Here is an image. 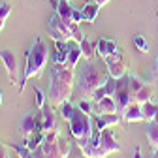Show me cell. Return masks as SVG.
<instances>
[{
    "mask_svg": "<svg viewBox=\"0 0 158 158\" xmlns=\"http://www.w3.org/2000/svg\"><path fill=\"white\" fill-rule=\"evenodd\" d=\"M94 113L96 115H106V113H118L117 111V102L113 96H104L94 102Z\"/></svg>",
    "mask_w": 158,
    "mask_h": 158,
    "instance_id": "obj_14",
    "label": "cell"
},
{
    "mask_svg": "<svg viewBox=\"0 0 158 158\" xmlns=\"http://www.w3.org/2000/svg\"><path fill=\"white\" fill-rule=\"evenodd\" d=\"M68 51L70 42H55V51L51 55L53 64H68Z\"/></svg>",
    "mask_w": 158,
    "mask_h": 158,
    "instance_id": "obj_15",
    "label": "cell"
},
{
    "mask_svg": "<svg viewBox=\"0 0 158 158\" xmlns=\"http://www.w3.org/2000/svg\"><path fill=\"white\" fill-rule=\"evenodd\" d=\"M100 8H102V6H98L94 0H87L85 6L81 8L83 21H87V23H94V21H96V17H98V13H100Z\"/></svg>",
    "mask_w": 158,
    "mask_h": 158,
    "instance_id": "obj_18",
    "label": "cell"
},
{
    "mask_svg": "<svg viewBox=\"0 0 158 158\" xmlns=\"http://www.w3.org/2000/svg\"><path fill=\"white\" fill-rule=\"evenodd\" d=\"M47 32L55 42H77V44H81L85 40L79 25H75L72 19L60 17L56 11L51 15L49 23H47Z\"/></svg>",
    "mask_w": 158,
    "mask_h": 158,
    "instance_id": "obj_4",
    "label": "cell"
},
{
    "mask_svg": "<svg viewBox=\"0 0 158 158\" xmlns=\"http://www.w3.org/2000/svg\"><path fill=\"white\" fill-rule=\"evenodd\" d=\"M121 121H123V115H121V113H106V115H96V118H94V126L102 132V130H107V128H111V126H117Z\"/></svg>",
    "mask_w": 158,
    "mask_h": 158,
    "instance_id": "obj_12",
    "label": "cell"
},
{
    "mask_svg": "<svg viewBox=\"0 0 158 158\" xmlns=\"http://www.w3.org/2000/svg\"><path fill=\"white\" fill-rule=\"evenodd\" d=\"M55 130H60L58 128V118L55 115V107L45 104L40 109V132L49 134V132H55Z\"/></svg>",
    "mask_w": 158,
    "mask_h": 158,
    "instance_id": "obj_11",
    "label": "cell"
},
{
    "mask_svg": "<svg viewBox=\"0 0 158 158\" xmlns=\"http://www.w3.org/2000/svg\"><path fill=\"white\" fill-rule=\"evenodd\" d=\"M121 115H123V121H126V123H141V121H145L143 113H141V106L135 104V102H132Z\"/></svg>",
    "mask_w": 158,
    "mask_h": 158,
    "instance_id": "obj_17",
    "label": "cell"
},
{
    "mask_svg": "<svg viewBox=\"0 0 158 158\" xmlns=\"http://www.w3.org/2000/svg\"><path fill=\"white\" fill-rule=\"evenodd\" d=\"M0 60L4 62V68H6V73H8V81L13 83V85H19V92H23L25 90V85H23V79H19L17 58H15L13 51H10V49H0Z\"/></svg>",
    "mask_w": 158,
    "mask_h": 158,
    "instance_id": "obj_9",
    "label": "cell"
},
{
    "mask_svg": "<svg viewBox=\"0 0 158 158\" xmlns=\"http://www.w3.org/2000/svg\"><path fill=\"white\" fill-rule=\"evenodd\" d=\"M19 132H21V135L25 137H30V135H34L36 132H40L38 130V118H36V115H32V113H27L23 118H21V123H19Z\"/></svg>",
    "mask_w": 158,
    "mask_h": 158,
    "instance_id": "obj_13",
    "label": "cell"
},
{
    "mask_svg": "<svg viewBox=\"0 0 158 158\" xmlns=\"http://www.w3.org/2000/svg\"><path fill=\"white\" fill-rule=\"evenodd\" d=\"M73 77H75V68L70 64H53L51 73H49V104L58 109L64 102L70 100L72 89H73Z\"/></svg>",
    "mask_w": 158,
    "mask_h": 158,
    "instance_id": "obj_1",
    "label": "cell"
},
{
    "mask_svg": "<svg viewBox=\"0 0 158 158\" xmlns=\"http://www.w3.org/2000/svg\"><path fill=\"white\" fill-rule=\"evenodd\" d=\"M132 158H143V156H141V149H139V147H135V151H134V156H132Z\"/></svg>",
    "mask_w": 158,
    "mask_h": 158,
    "instance_id": "obj_33",
    "label": "cell"
},
{
    "mask_svg": "<svg viewBox=\"0 0 158 158\" xmlns=\"http://www.w3.org/2000/svg\"><path fill=\"white\" fill-rule=\"evenodd\" d=\"M113 98H115V102H117V111L118 113H123L132 104V90H130V83H128V75L117 79Z\"/></svg>",
    "mask_w": 158,
    "mask_h": 158,
    "instance_id": "obj_10",
    "label": "cell"
},
{
    "mask_svg": "<svg viewBox=\"0 0 158 158\" xmlns=\"http://www.w3.org/2000/svg\"><path fill=\"white\" fill-rule=\"evenodd\" d=\"M0 106H2V90H0Z\"/></svg>",
    "mask_w": 158,
    "mask_h": 158,
    "instance_id": "obj_38",
    "label": "cell"
},
{
    "mask_svg": "<svg viewBox=\"0 0 158 158\" xmlns=\"http://www.w3.org/2000/svg\"><path fill=\"white\" fill-rule=\"evenodd\" d=\"M40 147H42V151H44V158H68L70 152L73 151L70 141L62 139L60 130H55V132L45 134L44 143Z\"/></svg>",
    "mask_w": 158,
    "mask_h": 158,
    "instance_id": "obj_6",
    "label": "cell"
},
{
    "mask_svg": "<svg viewBox=\"0 0 158 158\" xmlns=\"http://www.w3.org/2000/svg\"><path fill=\"white\" fill-rule=\"evenodd\" d=\"M121 151V143L115 139L113 132L107 128V130H102L100 132V137H98V143L90 149V152L87 154V158H106L113 152H118Z\"/></svg>",
    "mask_w": 158,
    "mask_h": 158,
    "instance_id": "obj_7",
    "label": "cell"
},
{
    "mask_svg": "<svg viewBox=\"0 0 158 158\" xmlns=\"http://www.w3.org/2000/svg\"><path fill=\"white\" fill-rule=\"evenodd\" d=\"M11 13V4L10 2H0V32H2L4 25H6V19Z\"/></svg>",
    "mask_w": 158,
    "mask_h": 158,
    "instance_id": "obj_26",
    "label": "cell"
},
{
    "mask_svg": "<svg viewBox=\"0 0 158 158\" xmlns=\"http://www.w3.org/2000/svg\"><path fill=\"white\" fill-rule=\"evenodd\" d=\"M156 111H158V106H154L152 102H145V104H141V113H143V118H145L147 123L154 118Z\"/></svg>",
    "mask_w": 158,
    "mask_h": 158,
    "instance_id": "obj_24",
    "label": "cell"
},
{
    "mask_svg": "<svg viewBox=\"0 0 158 158\" xmlns=\"http://www.w3.org/2000/svg\"><path fill=\"white\" fill-rule=\"evenodd\" d=\"M70 19H72V21H73L75 25H79V23L83 21V15H81V10H75V8H73V11H72V17H70Z\"/></svg>",
    "mask_w": 158,
    "mask_h": 158,
    "instance_id": "obj_31",
    "label": "cell"
},
{
    "mask_svg": "<svg viewBox=\"0 0 158 158\" xmlns=\"http://www.w3.org/2000/svg\"><path fill=\"white\" fill-rule=\"evenodd\" d=\"M152 100V87L151 85H143L139 90H137L134 96H132V102H135V104H145V102H151Z\"/></svg>",
    "mask_w": 158,
    "mask_h": 158,
    "instance_id": "obj_19",
    "label": "cell"
},
{
    "mask_svg": "<svg viewBox=\"0 0 158 158\" xmlns=\"http://www.w3.org/2000/svg\"><path fill=\"white\" fill-rule=\"evenodd\" d=\"M68 123H70V135L73 137V141H75L77 147L87 143L92 137L94 128H96L92 117L87 115L85 111H81L79 107H75V111H73V115H72V118Z\"/></svg>",
    "mask_w": 158,
    "mask_h": 158,
    "instance_id": "obj_5",
    "label": "cell"
},
{
    "mask_svg": "<svg viewBox=\"0 0 158 158\" xmlns=\"http://www.w3.org/2000/svg\"><path fill=\"white\" fill-rule=\"evenodd\" d=\"M96 51H98V55H100L102 60H104L106 56H109V55H113V53L118 51V45H117V42H113V40L100 38V40L96 42Z\"/></svg>",
    "mask_w": 158,
    "mask_h": 158,
    "instance_id": "obj_16",
    "label": "cell"
},
{
    "mask_svg": "<svg viewBox=\"0 0 158 158\" xmlns=\"http://www.w3.org/2000/svg\"><path fill=\"white\" fill-rule=\"evenodd\" d=\"M81 158H87V156H81Z\"/></svg>",
    "mask_w": 158,
    "mask_h": 158,
    "instance_id": "obj_39",
    "label": "cell"
},
{
    "mask_svg": "<svg viewBox=\"0 0 158 158\" xmlns=\"http://www.w3.org/2000/svg\"><path fill=\"white\" fill-rule=\"evenodd\" d=\"M147 139H149V145L152 149H158V123L154 121H149L147 123Z\"/></svg>",
    "mask_w": 158,
    "mask_h": 158,
    "instance_id": "obj_22",
    "label": "cell"
},
{
    "mask_svg": "<svg viewBox=\"0 0 158 158\" xmlns=\"http://www.w3.org/2000/svg\"><path fill=\"white\" fill-rule=\"evenodd\" d=\"M77 92L83 100H92L94 92L104 87L109 81V72L106 62H94V60H87L81 68H79L77 75Z\"/></svg>",
    "mask_w": 158,
    "mask_h": 158,
    "instance_id": "obj_2",
    "label": "cell"
},
{
    "mask_svg": "<svg viewBox=\"0 0 158 158\" xmlns=\"http://www.w3.org/2000/svg\"><path fill=\"white\" fill-rule=\"evenodd\" d=\"M73 111H75V106L68 100V102H64L60 107H58V113H60V117L64 118V121H70L72 118V115H73Z\"/></svg>",
    "mask_w": 158,
    "mask_h": 158,
    "instance_id": "obj_27",
    "label": "cell"
},
{
    "mask_svg": "<svg viewBox=\"0 0 158 158\" xmlns=\"http://www.w3.org/2000/svg\"><path fill=\"white\" fill-rule=\"evenodd\" d=\"M79 109H81V111H85L87 115H90V113H94V106L89 102V100H81V102H79V106H77Z\"/></svg>",
    "mask_w": 158,
    "mask_h": 158,
    "instance_id": "obj_30",
    "label": "cell"
},
{
    "mask_svg": "<svg viewBox=\"0 0 158 158\" xmlns=\"http://www.w3.org/2000/svg\"><path fill=\"white\" fill-rule=\"evenodd\" d=\"M104 62L107 66V72H109V77L113 79H121L124 75H128V58L124 56V53L118 49L117 53L109 55L104 58Z\"/></svg>",
    "mask_w": 158,
    "mask_h": 158,
    "instance_id": "obj_8",
    "label": "cell"
},
{
    "mask_svg": "<svg viewBox=\"0 0 158 158\" xmlns=\"http://www.w3.org/2000/svg\"><path fill=\"white\" fill-rule=\"evenodd\" d=\"M34 92H36V107H38V109H42V107L47 104L49 98H47V94H44L40 89H34Z\"/></svg>",
    "mask_w": 158,
    "mask_h": 158,
    "instance_id": "obj_29",
    "label": "cell"
},
{
    "mask_svg": "<svg viewBox=\"0 0 158 158\" xmlns=\"http://www.w3.org/2000/svg\"><path fill=\"white\" fill-rule=\"evenodd\" d=\"M81 53H83V58L85 60H94V56L98 55V51H96V42H90V40H83L81 44Z\"/></svg>",
    "mask_w": 158,
    "mask_h": 158,
    "instance_id": "obj_20",
    "label": "cell"
},
{
    "mask_svg": "<svg viewBox=\"0 0 158 158\" xmlns=\"http://www.w3.org/2000/svg\"><path fill=\"white\" fill-rule=\"evenodd\" d=\"M94 2L98 4V6H106V4H109L111 0H94Z\"/></svg>",
    "mask_w": 158,
    "mask_h": 158,
    "instance_id": "obj_34",
    "label": "cell"
},
{
    "mask_svg": "<svg viewBox=\"0 0 158 158\" xmlns=\"http://www.w3.org/2000/svg\"><path fill=\"white\" fill-rule=\"evenodd\" d=\"M134 45L139 49L141 53H149V49H151L149 40H147L143 34H135V36H134Z\"/></svg>",
    "mask_w": 158,
    "mask_h": 158,
    "instance_id": "obj_25",
    "label": "cell"
},
{
    "mask_svg": "<svg viewBox=\"0 0 158 158\" xmlns=\"http://www.w3.org/2000/svg\"><path fill=\"white\" fill-rule=\"evenodd\" d=\"M154 123H158V111H156V115H154V118H152Z\"/></svg>",
    "mask_w": 158,
    "mask_h": 158,
    "instance_id": "obj_36",
    "label": "cell"
},
{
    "mask_svg": "<svg viewBox=\"0 0 158 158\" xmlns=\"http://www.w3.org/2000/svg\"><path fill=\"white\" fill-rule=\"evenodd\" d=\"M151 158H158V149H154V152H152V156Z\"/></svg>",
    "mask_w": 158,
    "mask_h": 158,
    "instance_id": "obj_35",
    "label": "cell"
},
{
    "mask_svg": "<svg viewBox=\"0 0 158 158\" xmlns=\"http://www.w3.org/2000/svg\"><path fill=\"white\" fill-rule=\"evenodd\" d=\"M10 147L17 152L19 158H36V156H34V151H30V149L25 147V145H10Z\"/></svg>",
    "mask_w": 158,
    "mask_h": 158,
    "instance_id": "obj_28",
    "label": "cell"
},
{
    "mask_svg": "<svg viewBox=\"0 0 158 158\" xmlns=\"http://www.w3.org/2000/svg\"><path fill=\"white\" fill-rule=\"evenodd\" d=\"M81 56H83V53H81V45H79L77 42H70V51H68V64H70L72 68H75Z\"/></svg>",
    "mask_w": 158,
    "mask_h": 158,
    "instance_id": "obj_21",
    "label": "cell"
},
{
    "mask_svg": "<svg viewBox=\"0 0 158 158\" xmlns=\"http://www.w3.org/2000/svg\"><path fill=\"white\" fill-rule=\"evenodd\" d=\"M55 11L64 19H70L72 11H73V6H70V2H66V0H58V2H55Z\"/></svg>",
    "mask_w": 158,
    "mask_h": 158,
    "instance_id": "obj_23",
    "label": "cell"
},
{
    "mask_svg": "<svg viewBox=\"0 0 158 158\" xmlns=\"http://www.w3.org/2000/svg\"><path fill=\"white\" fill-rule=\"evenodd\" d=\"M0 158H10L8 156V152H6V145H4V141L0 139Z\"/></svg>",
    "mask_w": 158,
    "mask_h": 158,
    "instance_id": "obj_32",
    "label": "cell"
},
{
    "mask_svg": "<svg viewBox=\"0 0 158 158\" xmlns=\"http://www.w3.org/2000/svg\"><path fill=\"white\" fill-rule=\"evenodd\" d=\"M154 68H156V72H158V56H156V62H154Z\"/></svg>",
    "mask_w": 158,
    "mask_h": 158,
    "instance_id": "obj_37",
    "label": "cell"
},
{
    "mask_svg": "<svg viewBox=\"0 0 158 158\" xmlns=\"http://www.w3.org/2000/svg\"><path fill=\"white\" fill-rule=\"evenodd\" d=\"M66 2H70V0H66Z\"/></svg>",
    "mask_w": 158,
    "mask_h": 158,
    "instance_id": "obj_40",
    "label": "cell"
},
{
    "mask_svg": "<svg viewBox=\"0 0 158 158\" xmlns=\"http://www.w3.org/2000/svg\"><path fill=\"white\" fill-rule=\"evenodd\" d=\"M25 60L27 62H25V72H23V83H27V79H30V77H38L44 72V68L47 66L49 47L42 38H36L30 44Z\"/></svg>",
    "mask_w": 158,
    "mask_h": 158,
    "instance_id": "obj_3",
    "label": "cell"
}]
</instances>
